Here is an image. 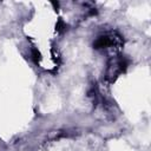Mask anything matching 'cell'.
Wrapping results in <instances>:
<instances>
[{
    "label": "cell",
    "mask_w": 151,
    "mask_h": 151,
    "mask_svg": "<svg viewBox=\"0 0 151 151\" xmlns=\"http://www.w3.org/2000/svg\"><path fill=\"white\" fill-rule=\"evenodd\" d=\"M129 59L123 57V55H117V57H112L106 66V71H105V78L107 81L112 83L114 81L120 74L125 73L127 67H129Z\"/></svg>",
    "instance_id": "6da1fadb"
},
{
    "label": "cell",
    "mask_w": 151,
    "mask_h": 151,
    "mask_svg": "<svg viewBox=\"0 0 151 151\" xmlns=\"http://www.w3.org/2000/svg\"><path fill=\"white\" fill-rule=\"evenodd\" d=\"M123 44V39L117 33H106L101 34L96 38L93 41V48L94 50H106L113 46H118Z\"/></svg>",
    "instance_id": "7a4b0ae2"
},
{
    "label": "cell",
    "mask_w": 151,
    "mask_h": 151,
    "mask_svg": "<svg viewBox=\"0 0 151 151\" xmlns=\"http://www.w3.org/2000/svg\"><path fill=\"white\" fill-rule=\"evenodd\" d=\"M31 55H32V60L34 61V64H39L40 63V60H41V53L37 50V48H33L32 50V53H31Z\"/></svg>",
    "instance_id": "3957f363"
}]
</instances>
